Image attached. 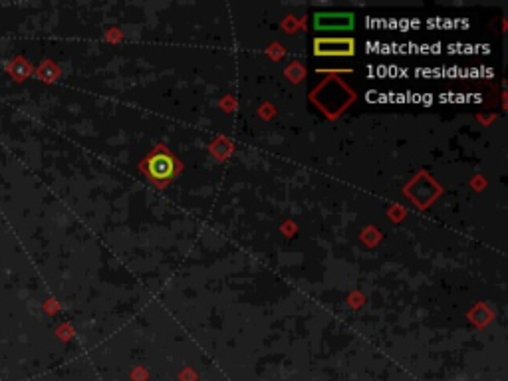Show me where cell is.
I'll return each mask as SVG.
<instances>
[{"label": "cell", "mask_w": 508, "mask_h": 381, "mask_svg": "<svg viewBox=\"0 0 508 381\" xmlns=\"http://www.w3.org/2000/svg\"><path fill=\"white\" fill-rule=\"evenodd\" d=\"M173 169H175V165H173V159L169 157V155H165V153L153 155V157L149 159V163H147L149 175L153 177V179H167V177H171Z\"/></svg>", "instance_id": "obj_1"}, {"label": "cell", "mask_w": 508, "mask_h": 381, "mask_svg": "<svg viewBox=\"0 0 508 381\" xmlns=\"http://www.w3.org/2000/svg\"><path fill=\"white\" fill-rule=\"evenodd\" d=\"M38 78H42L44 82H52V68H50V62H44L42 68H38Z\"/></svg>", "instance_id": "obj_3"}, {"label": "cell", "mask_w": 508, "mask_h": 381, "mask_svg": "<svg viewBox=\"0 0 508 381\" xmlns=\"http://www.w3.org/2000/svg\"><path fill=\"white\" fill-rule=\"evenodd\" d=\"M6 72L12 75L14 82H22V80H26L28 75H30L32 66L28 64L26 60H22V58H14V60L9 64V68H6Z\"/></svg>", "instance_id": "obj_2"}]
</instances>
